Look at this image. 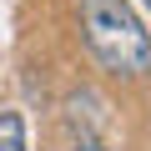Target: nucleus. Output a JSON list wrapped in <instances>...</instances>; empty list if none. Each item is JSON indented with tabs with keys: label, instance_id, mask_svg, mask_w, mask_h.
Returning a JSON list of instances; mask_svg holds the SVG:
<instances>
[{
	"label": "nucleus",
	"instance_id": "2",
	"mask_svg": "<svg viewBox=\"0 0 151 151\" xmlns=\"http://www.w3.org/2000/svg\"><path fill=\"white\" fill-rule=\"evenodd\" d=\"M0 151H25V116L0 111Z\"/></svg>",
	"mask_w": 151,
	"mask_h": 151
},
{
	"label": "nucleus",
	"instance_id": "1",
	"mask_svg": "<svg viewBox=\"0 0 151 151\" xmlns=\"http://www.w3.org/2000/svg\"><path fill=\"white\" fill-rule=\"evenodd\" d=\"M81 30L91 55L116 76H146L151 70V30L126 0H81Z\"/></svg>",
	"mask_w": 151,
	"mask_h": 151
},
{
	"label": "nucleus",
	"instance_id": "3",
	"mask_svg": "<svg viewBox=\"0 0 151 151\" xmlns=\"http://www.w3.org/2000/svg\"><path fill=\"white\" fill-rule=\"evenodd\" d=\"M81 151H96V146H81Z\"/></svg>",
	"mask_w": 151,
	"mask_h": 151
},
{
	"label": "nucleus",
	"instance_id": "4",
	"mask_svg": "<svg viewBox=\"0 0 151 151\" xmlns=\"http://www.w3.org/2000/svg\"><path fill=\"white\" fill-rule=\"evenodd\" d=\"M146 5H151V0H146Z\"/></svg>",
	"mask_w": 151,
	"mask_h": 151
}]
</instances>
